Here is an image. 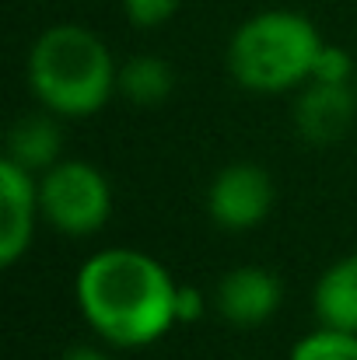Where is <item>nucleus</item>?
Instances as JSON below:
<instances>
[{
	"label": "nucleus",
	"instance_id": "nucleus-1",
	"mask_svg": "<svg viewBox=\"0 0 357 360\" xmlns=\"http://www.w3.org/2000/svg\"><path fill=\"white\" fill-rule=\"evenodd\" d=\"M179 283L144 252L106 248L77 273V304L84 319L116 347H147L175 319Z\"/></svg>",
	"mask_w": 357,
	"mask_h": 360
},
{
	"label": "nucleus",
	"instance_id": "nucleus-2",
	"mask_svg": "<svg viewBox=\"0 0 357 360\" xmlns=\"http://www.w3.org/2000/svg\"><path fill=\"white\" fill-rule=\"evenodd\" d=\"M32 91L60 116H92L99 112L119 74L106 42L81 25H56L39 35L28 56Z\"/></svg>",
	"mask_w": 357,
	"mask_h": 360
},
{
	"label": "nucleus",
	"instance_id": "nucleus-3",
	"mask_svg": "<svg viewBox=\"0 0 357 360\" xmlns=\"http://www.w3.org/2000/svg\"><path fill=\"white\" fill-rule=\"evenodd\" d=\"M319 49H322V39L305 14L263 11L232 35L228 67L242 88L284 91L312 77V63Z\"/></svg>",
	"mask_w": 357,
	"mask_h": 360
},
{
	"label": "nucleus",
	"instance_id": "nucleus-4",
	"mask_svg": "<svg viewBox=\"0 0 357 360\" xmlns=\"http://www.w3.org/2000/svg\"><path fill=\"white\" fill-rule=\"evenodd\" d=\"M109 182L84 161H56L39 182V214L63 235H92L109 221Z\"/></svg>",
	"mask_w": 357,
	"mask_h": 360
},
{
	"label": "nucleus",
	"instance_id": "nucleus-5",
	"mask_svg": "<svg viewBox=\"0 0 357 360\" xmlns=\"http://www.w3.org/2000/svg\"><path fill=\"white\" fill-rule=\"evenodd\" d=\"M273 207V179L259 165H228L207 193V210L218 228L249 231Z\"/></svg>",
	"mask_w": 357,
	"mask_h": 360
},
{
	"label": "nucleus",
	"instance_id": "nucleus-6",
	"mask_svg": "<svg viewBox=\"0 0 357 360\" xmlns=\"http://www.w3.org/2000/svg\"><path fill=\"white\" fill-rule=\"evenodd\" d=\"M280 280L263 266H238L218 283V308L238 329L263 326L280 308Z\"/></svg>",
	"mask_w": 357,
	"mask_h": 360
},
{
	"label": "nucleus",
	"instance_id": "nucleus-7",
	"mask_svg": "<svg viewBox=\"0 0 357 360\" xmlns=\"http://www.w3.org/2000/svg\"><path fill=\"white\" fill-rule=\"evenodd\" d=\"M0 200H4V228H0V262L14 266L32 241L35 210H39V186H32L28 172L4 158L0 165Z\"/></svg>",
	"mask_w": 357,
	"mask_h": 360
},
{
	"label": "nucleus",
	"instance_id": "nucleus-8",
	"mask_svg": "<svg viewBox=\"0 0 357 360\" xmlns=\"http://www.w3.org/2000/svg\"><path fill=\"white\" fill-rule=\"evenodd\" d=\"M354 109L357 95L351 91V84L312 81V88L294 105V122H298V133L308 143H333L351 129Z\"/></svg>",
	"mask_w": 357,
	"mask_h": 360
},
{
	"label": "nucleus",
	"instance_id": "nucleus-9",
	"mask_svg": "<svg viewBox=\"0 0 357 360\" xmlns=\"http://www.w3.org/2000/svg\"><path fill=\"white\" fill-rule=\"evenodd\" d=\"M315 315L326 329L357 333V252L333 262L315 283Z\"/></svg>",
	"mask_w": 357,
	"mask_h": 360
},
{
	"label": "nucleus",
	"instance_id": "nucleus-10",
	"mask_svg": "<svg viewBox=\"0 0 357 360\" xmlns=\"http://www.w3.org/2000/svg\"><path fill=\"white\" fill-rule=\"evenodd\" d=\"M60 147H63V136H60L56 122L46 120V116L18 120L14 129H11V136H7V158L14 165H21L25 172L53 168L56 158H60Z\"/></svg>",
	"mask_w": 357,
	"mask_h": 360
},
{
	"label": "nucleus",
	"instance_id": "nucleus-11",
	"mask_svg": "<svg viewBox=\"0 0 357 360\" xmlns=\"http://www.w3.org/2000/svg\"><path fill=\"white\" fill-rule=\"evenodd\" d=\"M119 91L133 105H161L172 91V67L158 56H137L119 70Z\"/></svg>",
	"mask_w": 357,
	"mask_h": 360
},
{
	"label": "nucleus",
	"instance_id": "nucleus-12",
	"mask_svg": "<svg viewBox=\"0 0 357 360\" xmlns=\"http://www.w3.org/2000/svg\"><path fill=\"white\" fill-rule=\"evenodd\" d=\"M291 360H357V333H340V329H319L305 336L294 350Z\"/></svg>",
	"mask_w": 357,
	"mask_h": 360
},
{
	"label": "nucleus",
	"instance_id": "nucleus-13",
	"mask_svg": "<svg viewBox=\"0 0 357 360\" xmlns=\"http://www.w3.org/2000/svg\"><path fill=\"white\" fill-rule=\"evenodd\" d=\"M354 63L340 46H322L315 63H312V81H330V84H351Z\"/></svg>",
	"mask_w": 357,
	"mask_h": 360
},
{
	"label": "nucleus",
	"instance_id": "nucleus-14",
	"mask_svg": "<svg viewBox=\"0 0 357 360\" xmlns=\"http://www.w3.org/2000/svg\"><path fill=\"white\" fill-rule=\"evenodd\" d=\"M123 11H126L130 25L158 28V25H165L179 11V0H123Z\"/></svg>",
	"mask_w": 357,
	"mask_h": 360
},
{
	"label": "nucleus",
	"instance_id": "nucleus-15",
	"mask_svg": "<svg viewBox=\"0 0 357 360\" xmlns=\"http://www.w3.org/2000/svg\"><path fill=\"white\" fill-rule=\"evenodd\" d=\"M200 311H203L200 290H193V287H179V294H175V319H179V322H193Z\"/></svg>",
	"mask_w": 357,
	"mask_h": 360
},
{
	"label": "nucleus",
	"instance_id": "nucleus-16",
	"mask_svg": "<svg viewBox=\"0 0 357 360\" xmlns=\"http://www.w3.org/2000/svg\"><path fill=\"white\" fill-rule=\"evenodd\" d=\"M63 360H106L99 350H88V347H77V350H70Z\"/></svg>",
	"mask_w": 357,
	"mask_h": 360
}]
</instances>
